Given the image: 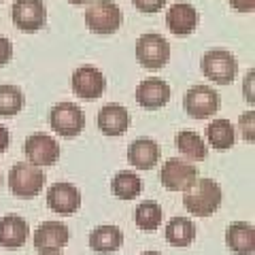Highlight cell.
I'll use <instances>...</instances> for the list:
<instances>
[{
  "instance_id": "21",
  "label": "cell",
  "mask_w": 255,
  "mask_h": 255,
  "mask_svg": "<svg viewBox=\"0 0 255 255\" xmlns=\"http://www.w3.org/2000/svg\"><path fill=\"white\" fill-rule=\"evenodd\" d=\"M164 236L172 247H179V249H185L194 243L196 238V226L189 217H183V215H177V217L168 219L164 230Z\"/></svg>"
},
{
  "instance_id": "36",
  "label": "cell",
  "mask_w": 255,
  "mask_h": 255,
  "mask_svg": "<svg viewBox=\"0 0 255 255\" xmlns=\"http://www.w3.org/2000/svg\"><path fill=\"white\" fill-rule=\"evenodd\" d=\"M53 255H62V253H53Z\"/></svg>"
},
{
  "instance_id": "27",
  "label": "cell",
  "mask_w": 255,
  "mask_h": 255,
  "mask_svg": "<svg viewBox=\"0 0 255 255\" xmlns=\"http://www.w3.org/2000/svg\"><path fill=\"white\" fill-rule=\"evenodd\" d=\"M253 111H247V113H243L241 117H238V126H241V132H243V138L245 140H253Z\"/></svg>"
},
{
  "instance_id": "35",
  "label": "cell",
  "mask_w": 255,
  "mask_h": 255,
  "mask_svg": "<svg viewBox=\"0 0 255 255\" xmlns=\"http://www.w3.org/2000/svg\"><path fill=\"white\" fill-rule=\"evenodd\" d=\"M0 187H2V174H0Z\"/></svg>"
},
{
  "instance_id": "9",
  "label": "cell",
  "mask_w": 255,
  "mask_h": 255,
  "mask_svg": "<svg viewBox=\"0 0 255 255\" xmlns=\"http://www.w3.org/2000/svg\"><path fill=\"white\" fill-rule=\"evenodd\" d=\"M196 179H198L196 164L185 162L181 157L166 159L162 170H159V181L168 191H185Z\"/></svg>"
},
{
  "instance_id": "7",
  "label": "cell",
  "mask_w": 255,
  "mask_h": 255,
  "mask_svg": "<svg viewBox=\"0 0 255 255\" xmlns=\"http://www.w3.org/2000/svg\"><path fill=\"white\" fill-rule=\"evenodd\" d=\"M32 241H34V249L38 251V255L62 253V249L70 241V230H68L66 223L49 219V221L38 223Z\"/></svg>"
},
{
  "instance_id": "24",
  "label": "cell",
  "mask_w": 255,
  "mask_h": 255,
  "mask_svg": "<svg viewBox=\"0 0 255 255\" xmlns=\"http://www.w3.org/2000/svg\"><path fill=\"white\" fill-rule=\"evenodd\" d=\"M162 219H164V211L155 200H145L136 206L134 211V221L140 230L145 232H155V230L162 226Z\"/></svg>"
},
{
  "instance_id": "32",
  "label": "cell",
  "mask_w": 255,
  "mask_h": 255,
  "mask_svg": "<svg viewBox=\"0 0 255 255\" xmlns=\"http://www.w3.org/2000/svg\"><path fill=\"white\" fill-rule=\"evenodd\" d=\"M9 145H11V134L2 124H0V153H4Z\"/></svg>"
},
{
  "instance_id": "3",
  "label": "cell",
  "mask_w": 255,
  "mask_h": 255,
  "mask_svg": "<svg viewBox=\"0 0 255 255\" xmlns=\"http://www.w3.org/2000/svg\"><path fill=\"white\" fill-rule=\"evenodd\" d=\"M200 68L206 79H211V81L219 85H228L234 81V77L238 73V62L228 49L217 47V49H209L202 55Z\"/></svg>"
},
{
  "instance_id": "13",
  "label": "cell",
  "mask_w": 255,
  "mask_h": 255,
  "mask_svg": "<svg viewBox=\"0 0 255 255\" xmlns=\"http://www.w3.org/2000/svg\"><path fill=\"white\" fill-rule=\"evenodd\" d=\"M105 85H107L105 75L96 66H92V64H83V66H79L73 73V90L83 100H94L102 96Z\"/></svg>"
},
{
  "instance_id": "11",
  "label": "cell",
  "mask_w": 255,
  "mask_h": 255,
  "mask_svg": "<svg viewBox=\"0 0 255 255\" xmlns=\"http://www.w3.org/2000/svg\"><path fill=\"white\" fill-rule=\"evenodd\" d=\"M47 206L62 215V217H68V215H75L81 206V191L77 189V185L68 181H58L47 189Z\"/></svg>"
},
{
  "instance_id": "8",
  "label": "cell",
  "mask_w": 255,
  "mask_h": 255,
  "mask_svg": "<svg viewBox=\"0 0 255 255\" xmlns=\"http://www.w3.org/2000/svg\"><path fill=\"white\" fill-rule=\"evenodd\" d=\"M183 107H185L187 115L194 119H206L215 115L219 111V94L213 90V87L198 83L191 85L185 92V98H183Z\"/></svg>"
},
{
  "instance_id": "10",
  "label": "cell",
  "mask_w": 255,
  "mask_h": 255,
  "mask_svg": "<svg viewBox=\"0 0 255 255\" xmlns=\"http://www.w3.org/2000/svg\"><path fill=\"white\" fill-rule=\"evenodd\" d=\"M23 153H26L28 162L43 168V166H53L60 157V145L53 136L45 132H34L30 134L23 142Z\"/></svg>"
},
{
  "instance_id": "12",
  "label": "cell",
  "mask_w": 255,
  "mask_h": 255,
  "mask_svg": "<svg viewBox=\"0 0 255 255\" xmlns=\"http://www.w3.org/2000/svg\"><path fill=\"white\" fill-rule=\"evenodd\" d=\"M11 15L21 32H36L47 23V6L43 0H15Z\"/></svg>"
},
{
  "instance_id": "15",
  "label": "cell",
  "mask_w": 255,
  "mask_h": 255,
  "mask_svg": "<svg viewBox=\"0 0 255 255\" xmlns=\"http://www.w3.org/2000/svg\"><path fill=\"white\" fill-rule=\"evenodd\" d=\"M226 247L234 255L255 253V228L249 221H232L226 228Z\"/></svg>"
},
{
  "instance_id": "20",
  "label": "cell",
  "mask_w": 255,
  "mask_h": 255,
  "mask_svg": "<svg viewBox=\"0 0 255 255\" xmlns=\"http://www.w3.org/2000/svg\"><path fill=\"white\" fill-rule=\"evenodd\" d=\"M128 159L134 168L138 170H151L155 168L159 159V147L153 138H136L128 147Z\"/></svg>"
},
{
  "instance_id": "5",
  "label": "cell",
  "mask_w": 255,
  "mask_h": 255,
  "mask_svg": "<svg viewBox=\"0 0 255 255\" xmlns=\"http://www.w3.org/2000/svg\"><path fill=\"white\" fill-rule=\"evenodd\" d=\"M49 124L53 128V132H58L60 136L75 138L85 128V113L75 102L64 100V102H58V105L49 111Z\"/></svg>"
},
{
  "instance_id": "18",
  "label": "cell",
  "mask_w": 255,
  "mask_h": 255,
  "mask_svg": "<svg viewBox=\"0 0 255 255\" xmlns=\"http://www.w3.org/2000/svg\"><path fill=\"white\" fill-rule=\"evenodd\" d=\"M170 100V85L164 79H145L136 87V102L145 109H157L164 107Z\"/></svg>"
},
{
  "instance_id": "29",
  "label": "cell",
  "mask_w": 255,
  "mask_h": 255,
  "mask_svg": "<svg viewBox=\"0 0 255 255\" xmlns=\"http://www.w3.org/2000/svg\"><path fill=\"white\" fill-rule=\"evenodd\" d=\"M132 2L140 13H157L159 9H164L166 0H132Z\"/></svg>"
},
{
  "instance_id": "28",
  "label": "cell",
  "mask_w": 255,
  "mask_h": 255,
  "mask_svg": "<svg viewBox=\"0 0 255 255\" xmlns=\"http://www.w3.org/2000/svg\"><path fill=\"white\" fill-rule=\"evenodd\" d=\"M253 81H255V70L249 68V70H247V75H245V81H243V96H245V100L249 102V105H253V100H255Z\"/></svg>"
},
{
  "instance_id": "22",
  "label": "cell",
  "mask_w": 255,
  "mask_h": 255,
  "mask_svg": "<svg viewBox=\"0 0 255 255\" xmlns=\"http://www.w3.org/2000/svg\"><path fill=\"white\" fill-rule=\"evenodd\" d=\"M206 138H209V145H213V149L217 151H226L234 145L236 140V132L234 126L230 119H213V122L206 126Z\"/></svg>"
},
{
  "instance_id": "16",
  "label": "cell",
  "mask_w": 255,
  "mask_h": 255,
  "mask_svg": "<svg viewBox=\"0 0 255 255\" xmlns=\"http://www.w3.org/2000/svg\"><path fill=\"white\" fill-rule=\"evenodd\" d=\"M198 21H200V15H198V11L189 2H177L166 11V26L177 36L191 34L196 30Z\"/></svg>"
},
{
  "instance_id": "19",
  "label": "cell",
  "mask_w": 255,
  "mask_h": 255,
  "mask_svg": "<svg viewBox=\"0 0 255 255\" xmlns=\"http://www.w3.org/2000/svg\"><path fill=\"white\" fill-rule=\"evenodd\" d=\"M122 245H124V232L117 226L105 223V226H96L90 232V249L100 255L115 253L122 249Z\"/></svg>"
},
{
  "instance_id": "34",
  "label": "cell",
  "mask_w": 255,
  "mask_h": 255,
  "mask_svg": "<svg viewBox=\"0 0 255 255\" xmlns=\"http://www.w3.org/2000/svg\"><path fill=\"white\" fill-rule=\"evenodd\" d=\"M140 255H164V253H159V251H153V249H149V251H142Z\"/></svg>"
},
{
  "instance_id": "2",
  "label": "cell",
  "mask_w": 255,
  "mask_h": 255,
  "mask_svg": "<svg viewBox=\"0 0 255 255\" xmlns=\"http://www.w3.org/2000/svg\"><path fill=\"white\" fill-rule=\"evenodd\" d=\"M47 183V174L43 168L30 164V162H19L15 164L9 172V187L13 191V196L21 198V200H32L34 196H38L43 191Z\"/></svg>"
},
{
  "instance_id": "23",
  "label": "cell",
  "mask_w": 255,
  "mask_h": 255,
  "mask_svg": "<svg viewBox=\"0 0 255 255\" xmlns=\"http://www.w3.org/2000/svg\"><path fill=\"white\" fill-rule=\"evenodd\" d=\"M111 189H113V196L119 198V200H134L142 191V181L136 172L119 170L113 177V181H111Z\"/></svg>"
},
{
  "instance_id": "30",
  "label": "cell",
  "mask_w": 255,
  "mask_h": 255,
  "mask_svg": "<svg viewBox=\"0 0 255 255\" xmlns=\"http://www.w3.org/2000/svg\"><path fill=\"white\" fill-rule=\"evenodd\" d=\"M11 58H13V43L0 34V66H4Z\"/></svg>"
},
{
  "instance_id": "1",
  "label": "cell",
  "mask_w": 255,
  "mask_h": 255,
  "mask_svg": "<svg viewBox=\"0 0 255 255\" xmlns=\"http://www.w3.org/2000/svg\"><path fill=\"white\" fill-rule=\"evenodd\" d=\"M223 191L217 181L198 177L191 185L183 191V206L185 211L196 215V217H211L221 206Z\"/></svg>"
},
{
  "instance_id": "6",
  "label": "cell",
  "mask_w": 255,
  "mask_h": 255,
  "mask_svg": "<svg viewBox=\"0 0 255 255\" xmlns=\"http://www.w3.org/2000/svg\"><path fill=\"white\" fill-rule=\"evenodd\" d=\"M136 60L149 70L164 68L170 60V43L157 32H147L136 41Z\"/></svg>"
},
{
  "instance_id": "17",
  "label": "cell",
  "mask_w": 255,
  "mask_h": 255,
  "mask_svg": "<svg viewBox=\"0 0 255 255\" xmlns=\"http://www.w3.org/2000/svg\"><path fill=\"white\" fill-rule=\"evenodd\" d=\"M128 126H130V113L117 102H109L98 111V128L105 136H122Z\"/></svg>"
},
{
  "instance_id": "33",
  "label": "cell",
  "mask_w": 255,
  "mask_h": 255,
  "mask_svg": "<svg viewBox=\"0 0 255 255\" xmlns=\"http://www.w3.org/2000/svg\"><path fill=\"white\" fill-rule=\"evenodd\" d=\"M70 4H87V2H94V0H68Z\"/></svg>"
},
{
  "instance_id": "4",
  "label": "cell",
  "mask_w": 255,
  "mask_h": 255,
  "mask_svg": "<svg viewBox=\"0 0 255 255\" xmlns=\"http://www.w3.org/2000/svg\"><path fill=\"white\" fill-rule=\"evenodd\" d=\"M85 26L94 34H113L122 26V11L113 0H94L85 9Z\"/></svg>"
},
{
  "instance_id": "14",
  "label": "cell",
  "mask_w": 255,
  "mask_h": 255,
  "mask_svg": "<svg viewBox=\"0 0 255 255\" xmlns=\"http://www.w3.org/2000/svg\"><path fill=\"white\" fill-rule=\"evenodd\" d=\"M30 236L28 221L19 215H4L0 219V247L9 251H17L26 245Z\"/></svg>"
},
{
  "instance_id": "31",
  "label": "cell",
  "mask_w": 255,
  "mask_h": 255,
  "mask_svg": "<svg viewBox=\"0 0 255 255\" xmlns=\"http://www.w3.org/2000/svg\"><path fill=\"white\" fill-rule=\"evenodd\" d=\"M238 13H253L255 9V0H228Z\"/></svg>"
},
{
  "instance_id": "25",
  "label": "cell",
  "mask_w": 255,
  "mask_h": 255,
  "mask_svg": "<svg viewBox=\"0 0 255 255\" xmlns=\"http://www.w3.org/2000/svg\"><path fill=\"white\" fill-rule=\"evenodd\" d=\"M174 147L189 159H204L206 153H209L206 145H204V138L198 132H191V130L179 132L177 136H174Z\"/></svg>"
},
{
  "instance_id": "26",
  "label": "cell",
  "mask_w": 255,
  "mask_h": 255,
  "mask_svg": "<svg viewBox=\"0 0 255 255\" xmlns=\"http://www.w3.org/2000/svg\"><path fill=\"white\" fill-rule=\"evenodd\" d=\"M23 107V94L17 85L2 83L0 85V115L13 117L17 115Z\"/></svg>"
}]
</instances>
